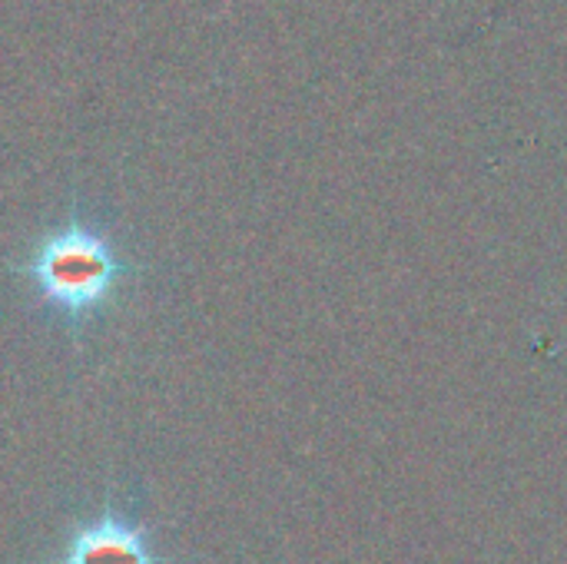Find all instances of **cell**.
Returning a JSON list of instances; mask_svg holds the SVG:
<instances>
[{
  "mask_svg": "<svg viewBox=\"0 0 567 564\" xmlns=\"http://www.w3.org/2000/svg\"><path fill=\"white\" fill-rule=\"evenodd\" d=\"M60 564H163V558L130 515L103 509L66 535Z\"/></svg>",
  "mask_w": 567,
  "mask_h": 564,
  "instance_id": "2",
  "label": "cell"
},
{
  "mask_svg": "<svg viewBox=\"0 0 567 564\" xmlns=\"http://www.w3.org/2000/svg\"><path fill=\"white\" fill-rule=\"evenodd\" d=\"M17 273L27 276L40 302L56 309L70 326H80L110 306L130 266L96 226L70 216L33 243Z\"/></svg>",
  "mask_w": 567,
  "mask_h": 564,
  "instance_id": "1",
  "label": "cell"
}]
</instances>
